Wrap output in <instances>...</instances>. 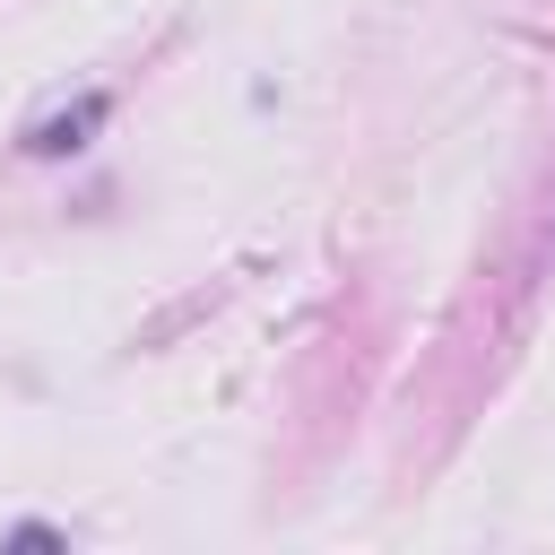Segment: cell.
Wrapping results in <instances>:
<instances>
[{
	"mask_svg": "<svg viewBox=\"0 0 555 555\" xmlns=\"http://www.w3.org/2000/svg\"><path fill=\"white\" fill-rule=\"evenodd\" d=\"M104 113H113V95H104V87H87L69 113H43L17 147H26V156H69V147H87V130H104Z\"/></svg>",
	"mask_w": 555,
	"mask_h": 555,
	"instance_id": "1",
	"label": "cell"
}]
</instances>
